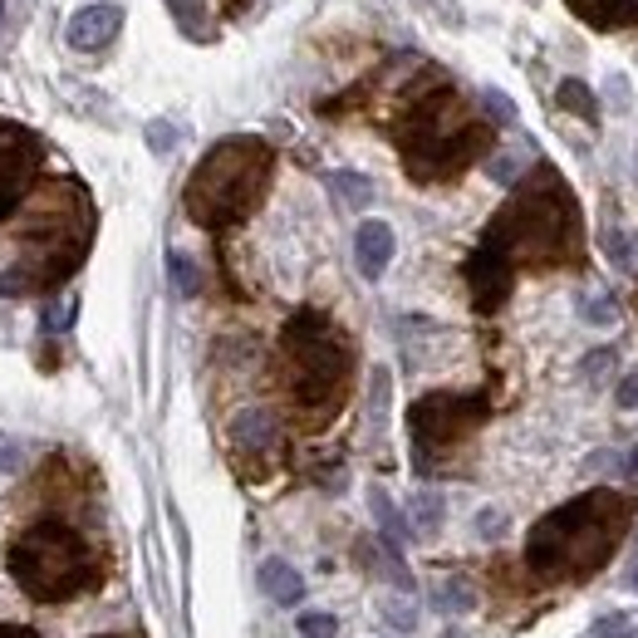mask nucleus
I'll use <instances>...</instances> for the list:
<instances>
[{"instance_id":"9d476101","label":"nucleus","mask_w":638,"mask_h":638,"mask_svg":"<svg viewBox=\"0 0 638 638\" xmlns=\"http://www.w3.org/2000/svg\"><path fill=\"white\" fill-rule=\"evenodd\" d=\"M432 604H437L442 614H471V609H477V589L457 575L437 579V585H432Z\"/></svg>"},{"instance_id":"bb28decb","label":"nucleus","mask_w":638,"mask_h":638,"mask_svg":"<svg viewBox=\"0 0 638 638\" xmlns=\"http://www.w3.org/2000/svg\"><path fill=\"white\" fill-rule=\"evenodd\" d=\"M609 359H614V353H609V349L589 353V359H585V378H599V373H604V363H609Z\"/></svg>"},{"instance_id":"2f4dec72","label":"nucleus","mask_w":638,"mask_h":638,"mask_svg":"<svg viewBox=\"0 0 638 638\" xmlns=\"http://www.w3.org/2000/svg\"><path fill=\"white\" fill-rule=\"evenodd\" d=\"M628 589H634V594H638V569H634V575H628Z\"/></svg>"},{"instance_id":"2eb2a0df","label":"nucleus","mask_w":638,"mask_h":638,"mask_svg":"<svg viewBox=\"0 0 638 638\" xmlns=\"http://www.w3.org/2000/svg\"><path fill=\"white\" fill-rule=\"evenodd\" d=\"M559 104H565L569 113L594 118V98H589V88L579 84V79H565V84H559Z\"/></svg>"},{"instance_id":"412c9836","label":"nucleus","mask_w":638,"mask_h":638,"mask_svg":"<svg viewBox=\"0 0 638 638\" xmlns=\"http://www.w3.org/2000/svg\"><path fill=\"white\" fill-rule=\"evenodd\" d=\"M477 535H481V540H496V535H506V516H501L496 506L477 510Z\"/></svg>"},{"instance_id":"5701e85b","label":"nucleus","mask_w":638,"mask_h":638,"mask_svg":"<svg viewBox=\"0 0 638 638\" xmlns=\"http://www.w3.org/2000/svg\"><path fill=\"white\" fill-rule=\"evenodd\" d=\"M486 172H491V182L510 186V182H516V157H491V162H486Z\"/></svg>"},{"instance_id":"0eeeda50","label":"nucleus","mask_w":638,"mask_h":638,"mask_svg":"<svg viewBox=\"0 0 638 638\" xmlns=\"http://www.w3.org/2000/svg\"><path fill=\"white\" fill-rule=\"evenodd\" d=\"M261 589H265V599H275L280 609H294L304 599V579H300V569L290 565V559H280V555H270L261 565Z\"/></svg>"},{"instance_id":"c85d7f7f","label":"nucleus","mask_w":638,"mask_h":638,"mask_svg":"<svg viewBox=\"0 0 638 638\" xmlns=\"http://www.w3.org/2000/svg\"><path fill=\"white\" fill-rule=\"evenodd\" d=\"M0 638H39V634H29V628H10V624H0Z\"/></svg>"},{"instance_id":"a211bd4d","label":"nucleus","mask_w":638,"mask_h":638,"mask_svg":"<svg viewBox=\"0 0 638 638\" xmlns=\"http://www.w3.org/2000/svg\"><path fill=\"white\" fill-rule=\"evenodd\" d=\"M594 638H638V628H634V618L628 614H604L594 624Z\"/></svg>"},{"instance_id":"c756f323","label":"nucleus","mask_w":638,"mask_h":638,"mask_svg":"<svg viewBox=\"0 0 638 638\" xmlns=\"http://www.w3.org/2000/svg\"><path fill=\"white\" fill-rule=\"evenodd\" d=\"M0 467H15V447H5V442H0Z\"/></svg>"},{"instance_id":"9b49d317","label":"nucleus","mask_w":638,"mask_h":638,"mask_svg":"<svg viewBox=\"0 0 638 638\" xmlns=\"http://www.w3.org/2000/svg\"><path fill=\"white\" fill-rule=\"evenodd\" d=\"M329 186H334V196H339L344 206H369L373 202V182L369 177H359V172H329Z\"/></svg>"},{"instance_id":"4468645a","label":"nucleus","mask_w":638,"mask_h":638,"mask_svg":"<svg viewBox=\"0 0 638 638\" xmlns=\"http://www.w3.org/2000/svg\"><path fill=\"white\" fill-rule=\"evenodd\" d=\"M167 270H172V280H177V290H182V294H196V290H202V275H196V265L186 261L182 251L167 255Z\"/></svg>"},{"instance_id":"a878e982","label":"nucleus","mask_w":638,"mask_h":638,"mask_svg":"<svg viewBox=\"0 0 638 638\" xmlns=\"http://www.w3.org/2000/svg\"><path fill=\"white\" fill-rule=\"evenodd\" d=\"M618 477H624L628 486H638V447L624 452V461H618Z\"/></svg>"},{"instance_id":"6e6552de","label":"nucleus","mask_w":638,"mask_h":638,"mask_svg":"<svg viewBox=\"0 0 638 638\" xmlns=\"http://www.w3.org/2000/svg\"><path fill=\"white\" fill-rule=\"evenodd\" d=\"M231 437H236V447H245V452H265V447L275 442V418H270L265 408H245V412H236Z\"/></svg>"},{"instance_id":"1a4fd4ad","label":"nucleus","mask_w":638,"mask_h":638,"mask_svg":"<svg viewBox=\"0 0 638 638\" xmlns=\"http://www.w3.org/2000/svg\"><path fill=\"white\" fill-rule=\"evenodd\" d=\"M369 510H373V520H378L383 540H388V545H398V550H402V540L412 535V526H408V520L398 516V506H393V501H388V491H383V486H373V491H369Z\"/></svg>"},{"instance_id":"20e7f679","label":"nucleus","mask_w":638,"mask_h":638,"mask_svg":"<svg viewBox=\"0 0 638 638\" xmlns=\"http://www.w3.org/2000/svg\"><path fill=\"white\" fill-rule=\"evenodd\" d=\"M29 162H35L29 133L15 123H0V216L15 206L20 186H25V177H29Z\"/></svg>"},{"instance_id":"f03ea898","label":"nucleus","mask_w":638,"mask_h":638,"mask_svg":"<svg viewBox=\"0 0 638 638\" xmlns=\"http://www.w3.org/2000/svg\"><path fill=\"white\" fill-rule=\"evenodd\" d=\"M10 575L29 599L59 604V599H74L94 585V550L59 520H39L10 545Z\"/></svg>"},{"instance_id":"f257e3e1","label":"nucleus","mask_w":638,"mask_h":638,"mask_svg":"<svg viewBox=\"0 0 638 638\" xmlns=\"http://www.w3.org/2000/svg\"><path fill=\"white\" fill-rule=\"evenodd\" d=\"M609 535H614V496L594 491V496H579L575 506L540 520L530 530L526 559L535 575H589L614 550Z\"/></svg>"},{"instance_id":"6ab92c4d","label":"nucleus","mask_w":638,"mask_h":638,"mask_svg":"<svg viewBox=\"0 0 638 638\" xmlns=\"http://www.w3.org/2000/svg\"><path fill=\"white\" fill-rule=\"evenodd\" d=\"M378 609H383V618H388L393 628H402V634H408V628L418 624V609H412V604H402V599H383Z\"/></svg>"},{"instance_id":"473e14b6","label":"nucleus","mask_w":638,"mask_h":638,"mask_svg":"<svg viewBox=\"0 0 638 638\" xmlns=\"http://www.w3.org/2000/svg\"><path fill=\"white\" fill-rule=\"evenodd\" d=\"M0 20H5V0H0Z\"/></svg>"},{"instance_id":"4be33fe9","label":"nucleus","mask_w":638,"mask_h":638,"mask_svg":"<svg viewBox=\"0 0 638 638\" xmlns=\"http://www.w3.org/2000/svg\"><path fill=\"white\" fill-rule=\"evenodd\" d=\"M74 310H79L74 300L49 304V310H45V329H49V334H55V329H69V324H74Z\"/></svg>"},{"instance_id":"7ed1b4c3","label":"nucleus","mask_w":638,"mask_h":638,"mask_svg":"<svg viewBox=\"0 0 638 638\" xmlns=\"http://www.w3.org/2000/svg\"><path fill=\"white\" fill-rule=\"evenodd\" d=\"M265 162L270 157L255 143H221L202 167H196L192 186H186V206L196 221L216 226L226 216H241L255 202V186L265 182Z\"/></svg>"},{"instance_id":"423d86ee","label":"nucleus","mask_w":638,"mask_h":638,"mask_svg":"<svg viewBox=\"0 0 638 638\" xmlns=\"http://www.w3.org/2000/svg\"><path fill=\"white\" fill-rule=\"evenodd\" d=\"M393 251H398V236H393L388 221L369 216V221L353 231V265H359L363 280H383V270L393 265Z\"/></svg>"},{"instance_id":"39448f33","label":"nucleus","mask_w":638,"mask_h":638,"mask_svg":"<svg viewBox=\"0 0 638 638\" xmlns=\"http://www.w3.org/2000/svg\"><path fill=\"white\" fill-rule=\"evenodd\" d=\"M123 15H128V10L118 5V0H94V5L74 10V15H69V45H74V49L113 45L118 29H123Z\"/></svg>"},{"instance_id":"393cba45","label":"nucleus","mask_w":638,"mask_h":638,"mask_svg":"<svg viewBox=\"0 0 638 638\" xmlns=\"http://www.w3.org/2000/svg\"><path fill=\"white\" fill-rule=\"evenodd\" d=\"M618 408H628V412L638 408V373H628V378L618 383Z\"/></svg>"},{"instance_id":"b1692460","label":"nucleus","mask_w":638,"mask_h":638,"mask_svg":"<svg viewBox=\"0 0 638 638\" xmlns=\"http://www.w3.org/2000/svg\"><path fill=\"white\" fill-rule=\"evenodd\" d=\"M579 314H585L589 324H614V310H609V300H585V310H579Z\"/></svg>"},{"instance_id":"7c9ffc66","label":"nucleus","mask_w":638,"mask_h":638,"mask_svg":"<svg viewBox=\"0 0 638 638\" xmlns=\"http://www.w3.org/2000/svg\"><path fill=\"white\" fill-rule=\"evenodd\" d=\"M442 638H467V634H461V628H442Z\"/></svg>"},{"instance_id":"f8f14e48","label":"nucleus","mask_w":638,"mask_h":638,"mask_svg":"<svg viewBox=\"0 0 638 638\" xmlns=\"http://www.w3.org/2000/svg\"><path fill=\"white\" fill-rule=\"evenodd\" d=\"M294 628H300L304 638H339V618H334L329 609H304V614L294 618Z\"/></svg>"},{"instance_id":"ddd939ff","label":"nucleus","mask_w":638,"mask_h":638,"mask_svg":"<svg viewBox=\"0 0 638 638\" xmlns=\"http://www.w3.org/2000/svg\"><path fill=\"white\" fill-rule=\"evenodd\" d=\"M609 261L614 265H624V270H638V236H628V231H609Z\"/></svg>"},{"instance_id":"f3484780","label":"nucleus","mask_w":638,"mask_h":638,"mask_svg":"<svg viewBox=\"0 0 638 638\" xmlns=\"http://www.w3.org/2000/svg\"><path fill=\"white\" fill-rule=\"evenodd\" d=\"M147 147H153L157 157L172 153V147H177V128L167 123V118H153V123H147Z\"/></svg>"},{"instance_id":"dca6fc26","label":"nucleus","mask_w":638,"mask_h":638,"mask_svg":"<svg viewBox=\"0 0 638 638\" xmlns=\"http://www.w3.org/2000/svg\"><path fill=\"white\" fill-rule=\"evenodd\" d=\"M412 516H418V526L432 535V530L442 526V496H437V491H422V496L412 501Z\"/></svg>"},{"instance_id":"cd10ccee","label":"nucleus","mask_w":638,"mask_h":638,"mask_svg":"<svg viewBox=\"0 0 638 638\" xmlns=\"http://www.w3.org/2000/svg\"><path fill=\"white\" fill-rule=\"evenodd\" d=\"M609 467V452H594V457L585 461V471H604Z\"/></svg>"},{"instance_id":"aec40b11","label":"nucleus","mask_w":638,"mask_h":638,"mask_svg":"<svg viewBox=\"0 0 638 638\" xmlns=\"http://www.w3.org/2000/svg\"><path fill=\"white\" fill-rule=\"evenodd\" d=\"M481 104H486V113L496 118V123H516V104H510L501 88H486V94H481Z\"/></svg>"}]
</instances>
